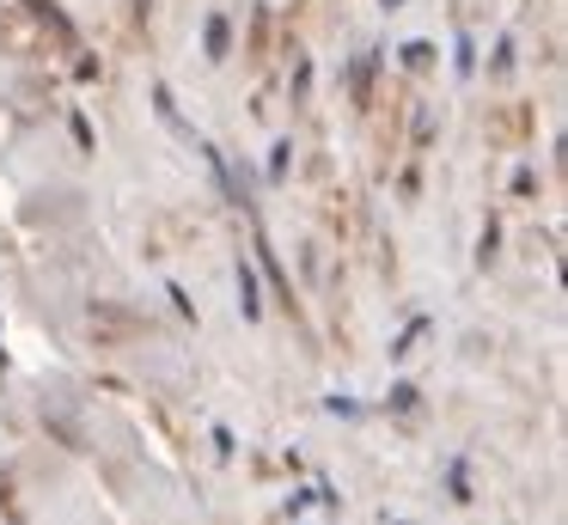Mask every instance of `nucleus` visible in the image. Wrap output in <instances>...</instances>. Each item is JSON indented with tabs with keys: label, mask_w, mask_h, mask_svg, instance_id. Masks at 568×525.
I'll return each instance as SVG.
<instances>
[{
	"label": "nucleus",
	"mask_w": 568,
	"mask_h": 525,
	"mask_svg": "<svg viewBox=\"0 0 568 525\" xmlns=\"http://www.w3.org/2000/svg\"><path fill=\"white\" fill-rule=\"evenodd\" d=\"M209 55H226V19H209Z\"/></svg>",
	"instance_id": "f257e3e1"
}]
</instances>
